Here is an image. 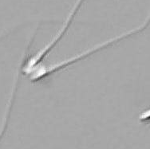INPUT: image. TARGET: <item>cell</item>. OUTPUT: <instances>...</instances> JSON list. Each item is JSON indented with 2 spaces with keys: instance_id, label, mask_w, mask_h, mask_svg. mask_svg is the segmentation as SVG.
Here are the masks:
<instances>
[{
  "instance_id": "1",
  "label": "cell",
  "mask_w": 150,
  "mask_h": 149,
  "mask_svg": "<svg viewBox=\"0 0 150 149\" xmlns=\"http://www.w3.org/2000/svg\"><path fill=\"white\" fill-rule=\"evenodd\" d=\"M149 17H148L146 21L144 23H142L141 26H137L133 30H130L129 31L124 32L121 35L110 38V39L105 41L103 42L98 43L89 49L82 50L80 53L73 55L68 58H65L63 60L59 61H57L54 63H41L40 65H38L32 69L26 77L29 78L30 81L32 83H38V82L45 81L50 77H51L52 75L69 68L71 66H73L74 64L78 63V61L86 60V58L91 57L98 52L104 50L110 46L117 44L121 41L132 37L133 35H137L139 33L143 31L144 29L149 26Z\"/></svg>"
},
{
  "instance_id": "2",
  "label": "cell",
  "mask_w": 150,
  "mask_h": 149,
  "mask_svg": "<svg viewBox=\"0 0 150 149\" xmlns=\"http://www.w3.org/2000/svg\"><path fill=\"white\" fill-rule=\"evenodd\" d=\"M85 1L86 0H77V2L75 3L73 8L71 9V11H69V15L67 16V19L64 22L62 28L58 30L56 35L52 37V39L49 42L46 43L42 48H41L39 50L35 52V54L30 55L27 54V52L29 50V46H28V48L26 49V51L24 53L25 57H23V61L21 62L20 67H19V71H20L21 74L25 75L26 77L27 74L35 67L43 62L47 57V55L52 51V49L58 45L64 35L67 34V30L71 26L75 16L77 15Z\"/></svg>"
},
{
  "instance_id": "3",
  "label": "cell",
  "mask_w": 150,
  "mask_h": 149,
  "mask_svg": "<svg viewBox=\"0 0 150 149\" xmlns=\"http://www.w3.org/2000/svg\"><path fill=\"white\" fill-rule=\"evenodd\" d=\"M9 34H10V32H3L2 34H0V40H2L3 37H5L6 36H7Z\"/></svg>"
}]
</instances>
